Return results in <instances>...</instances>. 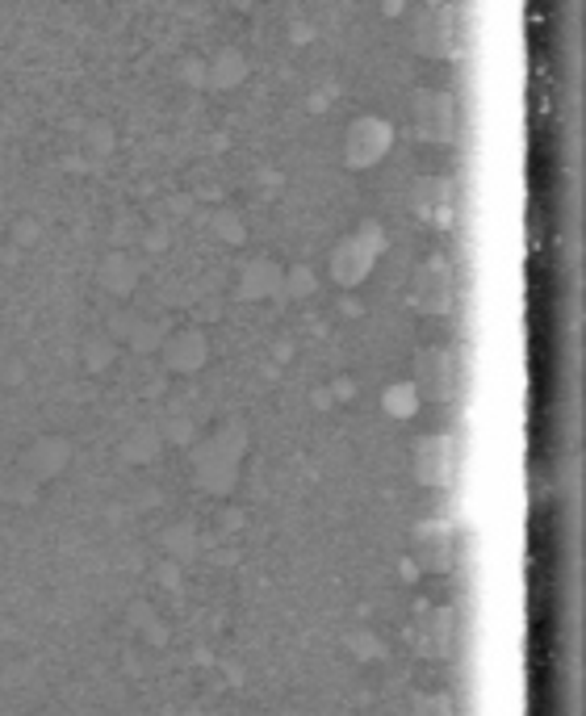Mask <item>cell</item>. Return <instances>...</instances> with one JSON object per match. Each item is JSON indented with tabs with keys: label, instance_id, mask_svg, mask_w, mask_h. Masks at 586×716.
<instances>
[{
	"label": "cell",
	"instance_id": "6da1fadb",
	"mask_svg": "<svg viewBox=\"0 0 586 716\" xmlns=\"http://www.w3.org/2000/svg\"><path fill=\"white\" fill-rule=\"evenodd\" d=\"M415 545H419V562L423 565H444V558H449V537H444V528H423L419 537H415Z\"/></svg>",
	"mask_w": 586,
	"mask_h": 716
},
{
	"label": "cell",
	"instance_id": "7a4b0ae2",
	"mask_svg": "<svg viewBox=\"0 0 586 716\" xmlns=\"http://www.w3.org/2000/svg\"><path fill=\"white\" fill-rule=\"evenodd\" d=\"M444 298H449V277L440 273V264H428L423 282H419V302L435 310V307H444Z\"/></svg>",
	"mask_w": 586,
	"mask_h": 716
}]
</instances>
